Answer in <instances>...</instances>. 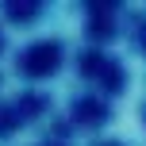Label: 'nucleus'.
I'll list each match as a JSON object with an SVG mask.
<instances>
[{
    "label": "nucleus",
    "mask_w": 146,
    "mask_h": 146,
    "mask_svg": "<svg viewBox=\"0 0 146 146\" xmlns=\"http://www.w3.org/2000/svg\"><path fill=\"white\" fill-rule=\"evenodd\" d=\"M54 66H58V50H54V46H38L35 54L23 58V69H27V73H46Z\"/></svg>",
    "instance_id": "1"
}]
</instances>
